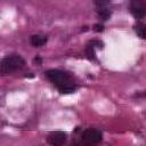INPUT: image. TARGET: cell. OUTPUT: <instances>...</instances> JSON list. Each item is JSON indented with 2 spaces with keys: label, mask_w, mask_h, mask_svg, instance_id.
<instances>
[{
  "label": "cell",
  "mask_w": 146,
  "mask_h": 146,
  "mask_svg": "<svg viewBox=\"0 0 146 146\" xmlns=\"http://www.w3.org/2000/svg\"><path fill=\"white\" fill-rule=\"evenodd\" d=\"M89 44L90 46H92V47H98V48H100V49H103L104 48V43L102 42V41H99V40H92V41H90L89 42Z\"/></svg>",
  "instance_id": "cell-11"
},
{
  "label": "cell",
  "mask_w": 146,
  "mask_h": 146,
  "mask_svg": "<svg viewBox=\"0 0 146 146\" xmlns=\"http://www.w3.org/2000/svg\"><path fill=\"white\" fill-rule=\"evenodd\" d=\"M103 139L102 132L96 130V129H87L83 131L81 136V141L84 145H91V144H97Z\"/></svg>",
  "instance_id": "cell-3"
},
{
  "label": "cell",
  "mask_w": 146,
  "mask_h": 146,
  "mask_svg": "<svg viewBox=\"0 0 146 146\" xmlns=\"http://www.w3.org/2000/svg\"><path fill=\"white\" fill-rule=\"evenodd\" d=\"M25 60L19 55H11L5 57L1 60V72L2 74H9L16 70H19L24 66Z\"/></svg>",
  "instance_id": "cell-1"
},
{
  "label": "cell",
  "mask_w": 146,
  "mask_h": 146,
  "mask_svg": "<svg viewBox=\"0 0 146 146\" xmlns=\"http://www.w3.org/2000/svg\"><path fill=\"white\" fill-rule=\"evenodd\" d=\"M130 11L135 18H144L146 16V1L132 0L130 2Z\"/></svg>",
  "instance_id": "cell-4"
},
{
  "label": "cell",
  "mask_w": 146,
  "mask_h": 146,
  "mask_svg": "<svg viewBox=\"0 0 146 146\" xmlns=\"http://www.w3.org/2000/svg\"><path fill=\"white\" fill-rule=\"evenodd\" d=\"M133 30L137 33V35L140 39H145L146 40V25L143 23H137L133 25Z\"/></svg>",
  "instance_id": "cell-7"
},
{
  "label": "cell",
  "mask_w": 146,
  "mask_h": 146,
  "mask_svg": "<svg viewBox=\"0 0 146 146\" xmlns=\"http://www.w3.org/2000/svg\"><path fill=\"white\" fill-rule=\"evenodd\" d=\"M46 76L59 89V88H63V87H67V86H72L71 84V78L70 75L64 72V71H60V70H48L46 72Z\"/></svg>",
  "instance_id": "cell-2"
},
{
  "label": "cell",
  "mask_w": 146,
  "mask_h": 146,
  "mask_svg": "<svg viewBox=\"0 0 146 146\" xmlns=\"http://www.w3.org/2000/svg\"><path fill=\"white\" fill-rule=\"evenodd\" d=\"M30 42H31V44H32L33 47H41L42 44H44V43L47 42V36L35 34V35H32V36H31Z\"/></svg>",
  "instance_id": "cell-6"
},
{
  "label": "cell",
  "mask_w": 146,
  "mask_h": 146,
  "mask_svg": "<svg viewBox=\"0 0 146 146\" xmlns=\"http://www.w3.org/2000/svg\"><path fill=\"white\" fill-rule=\"evenodd\" d=\"M70 146H84V144L82 141H73Z\"/></svg>",
  "instance_id": "cell-14"
},
{
  "label": "cell",
  "mask_w": 146,
  "mask_h": 146,
  "mask_svg": "<svg viewBox=\"0 0 146 146\" xmlns=\"http://www.w3.org/2000/svg\"><path fill=\"white\" fill-rule=\"evenodd\" d=\"M86 55H87V57H88L89 59H91V60H94V59L96 58V56H95V50H94V47H92V46L88 44V47H87V49H86Z\"/></svg>",
  "instance_id": "cell-9"
},
{
  "label": "cell",
  "mask_w": 146,
  "mask_h": 146,
  "mask_svg": "<svg viewBox=\"0 0 146 146\" xmlns=\"http://www.w3.org/2000/svg\"><path fill=\"white\" fill-rule=\"evenodd\" d=\"M92 30L95 32H103L104 31V25L103 24H95L94 27H92Z\"/></svg>",
  "instance_id": "cell-12"
},
{
  "label": "cell",
  "mask_w": 146,
  "mask_h": 146,
  "mask_svg": "<svg viewBox=\"0 0 146 146\" xmlns=\"http://www.w3.org/2000/svg\"><path fill=\"white\" fill-rule=\"evenodd\" d=\"M66 137H67V135L63 131H54L48 135L47 140L52 146H62L66 141Z\"/></svg>",
  "instance_id": "cell-5"
},
{
  "label": "cell",
  "mask_w": 146,
  "mask_h": 146,
  "mask_svg": "<svg viewBox=\"0 0 146 146\" xmlns=\"http://www.w3.org/2000/svg\"><path fill=\"white\" fill-rule=\"evenodd\" d=\"M33 63H34L35 65H41V63H42V59H41L40 57H35V58L33 59Z\"/></svg>",
  "instance_id": "cell-13"
},
{
  "label": "cell",
  "mask_w": 146,
  "mask_h": 146,
  "mask_svg": "<svg viewBox=\"0 0 146 146\" xmlns=\"http://www.w3.org/2000/svg\"><path fill=\"white\" fill-rule=\"evenodd\" d=\"M97 14H98V16H99L103 21H107V19L111 17V11H110L106 7L98 8V9H97Z\"/></svg>",
  "instance_id": "cell-8"
},
{
  "label": "cell",
  "mask_w": 146,
  "mask_h": 146,
  "mask_svg": "<svg viewBox=\"0 0 146 146\" xmlns=\"http://www.w3.org/2000/svg\"><path fill=\"white\" fill-rule=\"evenodd\" d=\"M60 94H72L75 91V87L73 86H67V87H63V88H59L58 89Z\"/></svg>",
  "instance_id": "cell-10"
}]
</instances>
